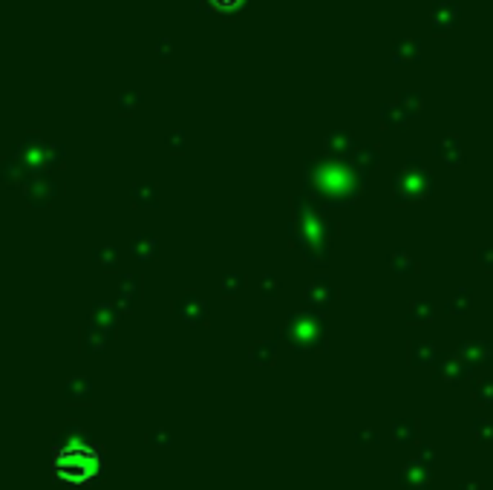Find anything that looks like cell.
<instances>
[{
    "label": "cell",
    "instance_id": "3957f363",
    "mask_svg": "<svg viewBox=\"0 0 493 490\" xmlns=\"http://www.w3.org/2000/svg\"><path fill=\"white\" fill-rule=\"evenodd\" d=\"M415 435H418L415 418H398V421H392V438L398 441V445H413Z\"/></svg>",
    "mask_w": 493,
    "mask_h": 490
},
{
    "label": "cell",
    "instance_id": "7a4b0ae2",
    "mask_svg": "<svg viewBox=\"0 0 493 490\" xmlns=\"http://www.w3.org/2000/svg\"><path fill=\"white\" fill-rule=\"evenodd\" d=\"M433 482L430 476V464L421 461V459H413L407 461L401 470H398V484H401L404 490H427Z\"/></svg>",
    "mask_w": 493,
    "mask_h": 490
},
{
    "label": "cell",
    "instance_id": "30bf717a",
    "mask_svg": "<svg viewBox=\"0 0 493 490\" xmlns=\"http://www.w3.org/2000/svg\"><path fill=\"white\" fill-rule=\"evenodd\" d=\"M459 490H482V484L479 482H462Z\"/></svg>",
    "mask_w": 493,
    "mask_h": 490
},
{
    "label": "cell",
    "instance_id": "8992f818",
    "mask_svg": "<svg viewBox=\"0 0 493 490\" xmlns=\"http://www.w3.org/2000/svg\"><path fill=\"white\" fill-rule=\"evenodd\" d=\"M148 441H150L153 447H171V445H173V438H171L168 430H153V433L148 435Z\"/></svg>",
    "mask_w": 493,
    "mask_h": 490
},
{
    "label": "cell",
    "instance_id": "277c9868",
    "mask_svg": "<svg viewBox=\"0 0 493 490\" xmlns=\"http://www.w3.org/2000/svg\"><path fill=\"white\" fill-rule=\"evenodd\" d=\"M473 435L479 445H493V421L490 418H476L473 421Z\"/></svg>",
    "mask_w": 493,
    "mask_h": 490
},
{
    "label": "cell",
    "instance_id": "6da1fadb",
    "mask_svg": "<svg viewBox=\"0 0 493 490\" xmlns=\"http://www.w3.org/2000/svg\"><path fill=\"white\" fill-rule=\"evenodd\" d=\"M55 473L69 484H87L101 473V453L81 441H69L66 447L55 450Z\"/></svg>",
    "mask_w": 493,
    "mask_h": 490
},
{
    "label": "cell",
    "instance_id": "ba28073f",
    "mask_svg": "<svg viewBox=\"0 0 493 490\" xmlns=\"http://www.w3.org/2000/svg\"><path fill=\"white\" fill-rule=\"evenodd\" d=\"M415 459H421V461H427V464H430V461H433V447H430V445H421L418 453H415Z\"/></svg>",
    "mask_w": 493,
    "mask_h": 490
},
{
    "label": "cell",
    "instance_id": "52a82bcc",
    "mask_svg": "<svg viewBox=\"0 0 493 490\" xmlns=\"http://www.w3.org/2000/svg\"><path fill=\"white\" fill-rule=\"evenodd\" d=\"M476 398L485 401V404H493V381H482L476 387Z\"/></svg>",
    "mask_w": 493,
    "mask_h": 490
},
{
    "label": "cell",
    "instance_id": "9c48e42d",
    "mask_svg": "<svg viewBox=\"0 0 493 490\" xmlns=\"http://www.w3.org/2000/svg\"><path fill=\"white\" fill-rule=\"evenodd\" d=\"M355 441H372V445H378V433L375 430H366V433H358Z\"/></svg>",
    "mask_w": 493,
    "mask_h": 490
},
{
    "label": "cell",
    "instance_id": "5b68a950",
    "mask_svg": "<svg viewBox=\"0 0 493 490\" xmlns=\"http://www.w3.org/2000/svg\"><path fill=\"white\" fill-rule=\"evenodd\" d=\"M87 392H90L87 378H76V381H69V387H66V395H69V398H84Z\"/></svg>",
    "mask_w": 493,
    "mask_h": 490
}]
</instances>
